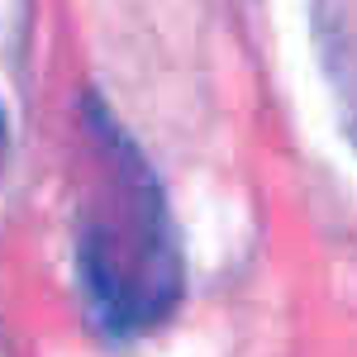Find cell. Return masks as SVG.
I'll return each mask as SVG.
<instances>
[{
	"mask_svg": "<svg viewBox=\"0 0 357 357\" xmlns=\"http://www.w3.org/2000/svg\"><path fill=\"white\" fill-rule=\"evenodd\" d=\"M91 181L82 220V291L110 338H143L181 301V243L153 162L105 105L86 110Z\"/></svg>",
	"mask_w": 357,
	"mask_h": 357,
	"instance_id": "obj_1",
	"label": "cell"
},
{
	"mask_svg": "<svg viewBox=\"0 0 357 357\" xmlns=\"http://www.w3.org/2000/svg\"><path fill=\"white\" fill-rule=\"evenodd\" d=\"M0 153H5V114H0Z\"/></svg>",
	"mask_w": 357,
	"mask_h": 357,
	"instance_id": "obj_2",
	"label": "cell"
}]
</instances>
